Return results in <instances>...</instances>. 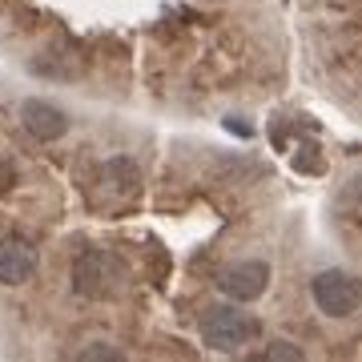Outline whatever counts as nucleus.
Listing matches in <instances>:
<instances>
[{
  "mask_svg": "<svg viewBox=\"0 0 362 362\" xmlns=\"http://www.w3.org/2000/svg\"><path fill=\"white\" fill-rule=\"evenodd\" d=\"M258 334H262V322L254 314L238 310V306H209V310H202V342L209 350L233 354V350L250 346Z\"/></svg>",
  "mask_w": 362,
  "mask_h": 362,
  "instance_id": "obj_1",
  "label": "nucleus"
},
{
  "mask_svg": "<svg viewBox=\"0 0 362 362\" xmlns=\"http://www.w3.org/2000/svg\"><path fill=\"white\" fill-rule=\"evenodd\" d=\"M121 282H125V270L105 250H85L73 262V294L77 298H109Z\"/></svg>",
  "mask_w": 362,
  "mask_h": 362,
  "instance_id": "obj_2",
  "label": "nucleus"
},
{
  "mask_svg": "<svg viewBox=\"0 0 362 362\" xmlns=\"http://www.w3.org/2000/svg\"><path fill=\"white\" fill-rule=\"evenodd\" d=\"M310 298H314V306H318L326 318H350V314H358V306H362V290H358V282H354L346 270L314 274Z\"/></svg>",
  "mask_w": 362,
  "mask_h": 362,
  "instance_id": "obj_3",
  "label": "nucleus"
},
{
  "mask_svg": "<svg viewBox=\"0 0 362 362\" xmlns=\"http://www.w3.org/2000/svg\"><path fill=\"white\" fill-rule=\"evenodd\" d=\"M221 298H233V302H254V298L266 294V286H270V262H238V266H226V270L214 278Z\"/></svg>",
  "mask_w": 362,
  "mask_h": 362,
  "instance_id": "obj_4",
  "label": "nucleus"
},
{
  "mask_svg": "<svg viewBox=\"0 0 362 362\" xmlns=\"http://www.w3.org/2000/svg\"><path fill=\"white\" fill-rule=\"evenodd\" d=\"M21 125H25V133L37 137V141H57V137L69 133V117L52 101H37V97H33V101L21 105Z\"/></svg>",
  "mask_w": 362,
  "mask_h": 362,
  "instance_id": "obj_5",
  "label": "nucleus"
},
{
  "mask_svg": "<svg viewBox=\"0 0 362 362\" xmlns=\"http://www.w3.org/2000/svg\"><path fill=\"white\" fill-rule=\"evenodd\" d=\"M37 274V250L21 242V238H4L0 242V282L4 286H25Z\"/></svg>",
  "mask_w": 362,
  "mask_h": 362,
  "instance_id": "obj_6",
  "label": "nucleus"
},
{
  "mask_svg": "<svg viewBox=\"0 0 362 362\" xmlns=\"http://www.w3.org/2000/svg\"><path fill=\"white\" fill-rule=\"evenodd\" d=\"M105 181L113 185L117 194H133V189H137V161H129V157H113V161L105 165Z\"/></svg>",
  "mask_w": 362,
  "mask_h": 362,
  "instance_id": "obj_7",
  "label": "nucleus"
},
{
  "mask_svg": "<svg viewBox=\"0 0 362 362\" xmlns=\"http://www.w3.org/2000/svg\"><path fill=\"white\" fill-rule=\"evenodd\" d=\"M262 362H302V350H298L294 342H266Z\"/></svg>",
  "mask_w": 362,
  "mask_h": 362,
  "instance_id": "obj_8",
  "label": "nucleus"
},
{
  "mask_svg": "<svg viewBox=\"0 0 362 362\" xmlns=\"http://www.w3.org/2000/svg\"><path fill=\"white\" fill-rule=\"evenodd\" d=\"M81 358H85V362H89V358H109V362H121L125 354H121L117 346H109V342H93V346H85V350H81Z\"/></svg>",
  "mask_w": 362,
  "mask_h": 362,
  "instance_id": "obj_9",
  "label": "nucleus"
},
{
  "mask_svg": "<svg viewBox=\"0 0 362 362\" xmlns=\"http://www.w3.org/2000/svg\"><path fill=\"white\" fill-rule=\"evenodd\" d=\"M226 129H238L242 137H250V125L246 121H233V117H226Z\"/></svg>",
  "mask_w": 362,
  "mask_h": 362,
  "instance_id": "obj_10",
  "label": "nucleus"
}]
</instances>
